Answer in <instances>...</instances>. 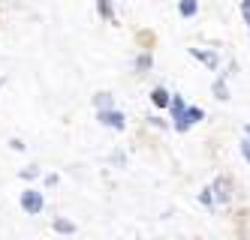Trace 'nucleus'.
<instances>
[{
    "label": "nucleus",
    "mask_w": 250,
    "mask_h": 240,
    "mask_svg": "<svg viewBox=\"0 0 250 240\" xmlns=\"http://www.w3.org/2000/svg\"><path fill=\"white\" fill-rule=\"evenodd\" d=\"M21 207H24V213H30V216H40L42 207H45L42 192H40V189H24V192H21Z\"/></svg>",
    "instance_id": "1"
},
{
    "label": "nucleus",
    "mask_w": 250,
    "mask_h": 240,
    "mask_svg": "<svg viewBox=\"0 0 250 240\" xmlns=\"http://www.w3.org/2000/svg\"><path fill=\"white\" fill-rule=\"evenodd\" d=\"M169 108H172V120H175V129L178 132H187V120H184V96H178V93H172V99H169Z\"/></svg>",
    "instance_id": "2"
},
{
    "label": "nucleus",
    "mask_w": 250,
    "mask_h": 240,
    "mask_svg": "<svg viewBox=\"0 0 250 240\" xmlns=\"http://www.w3.org/2000/svg\"><path fill=\"white\" fill-rule=\"evenodd\" d=\"M97 120L103 126L109 129H124L127 126V120H124V111H118V108H105V111H97Z\"/></svg>",
    "instance_id": "3"
},
{
    "label": "nucleus",
    "mask_w": 250,
    "mask_h": 240,
    "mask_svg": "<svg viewBox=\"0 0 250 240\" xmlns=\"http://www.w3.org/2000/svg\"><path fill=\"white\" fill-rule=\"evenodd\" d=\"M190 54H193V57L196 60H199L208 72H214V69H217L220 66V54L217 51H205V48H190Z\"/></svg>",
    "instance_id": "4"
},
{
    "label": "nucleus",
    "mask_w": 250,
    "mask_h": 240,
    "mask_svg": "<svg viewBox=\"0 0 250 240\" xmlns=\"http://www.w3.org/2000/svg\"><path fill=\"white\" fill-rule=\"evenodd\" d=\"M211 195H214V201H229V183H226V177H217L211 183Z\"/></svg>",
    "instance_id": "5"
},
{
    "label": "nucleus",
    "mask_w": 250,
    "mask_h": 240,
    "mask_svg": "<svg viewBox=\"0 0 250 240\" xmlns=\"http://www.w3.org/2000/svg\"><path fill=\"white\" fill-rule=\"evenodd\" d=\"M133 66H136V72H139V75H145V72H151V66H154V57H151V51H142V54H136Z\"/></svg>",
    "instance_id": "6"
},
{
    "label": "nucleus",
    "mask_w": 250,
    "mask_h": 240,
    "mask_svg": "<svg viewBox=\"0 0 250 240\" xmlns=\"http://www.w3.org/2000/svg\"><path fill=\"white\" fill-rule=\"evenodd\" d=\"M169 99H172V93L166 87H154L151 90V102L157 105V108H169Z\"/></svg>",
    "instance_id": "7"
},
{
    "label": "nucleus",
    "mask_w": 250,
    "mask_h": 240,
    "mask_svg": "<svg viewBox=\"0 0 250 240\" xmlns=\"http://www.w3.org/2000/svg\"><path fill=\"white\" fill-rule=\"evenodd\" d=\"M226 78H229V75H220V78H214V84H211L214 96H217L220 102H226V99H229V84H226Z\"/></svg>",
    "instance_id": "8"
},
{
    "label": "nucleus",
    "mask_w": 250,
    "mask_h": 240,
    "mask_svg": "<svg viewBox=\"0 0 250 240\" xmlns=\"http://www.w3.org/2000/svg\"><path fill=\"white\" fill-rule=\"evenodd\" d=\"M178 12H181L184 18H193L196 12H199V0H178Z\"/></svg>",
    "instance_id": "9"
},
{
    "label": "nucleus",
    "mask_w": 250,
    "mask_h": 240,
    "mask_svg": "<svg viewBox=\"0 0 250 240\" xmlns=\"http://www.w3.org/2000/svg\"><path fill=\"white\" fill-rule=\"evenodd\" d=\"M202 117H205V111H202L199 105H187V108H184V120H187V126H193V123H199Z\"/></svg>",
    "instance_id": "10"
},
{
    "label": "nucleus",
    "mask_w": 250,
    "mask_h": 240,
    "mask_svg": "<svg viewBox=\"0 0 250 240\" xmlns=\"http://www.w3.org/2000/svg\"><path fill=\"white\" fill-rule=\"evenodd\" d=\"M94 105H97V111H105V108H115V99H112V93H97L94 96Z\"/></svg>",
    "instance_id": "11"
},
{
    "label": "nucleus",
    "mask_w": 250,
    "mask_h": 240,
    "mask_svg": "<svg viewBox=\"0 0 250 240\" xmlns=\"http://www.w3.org/2000/svg\"><path fill=\"white\" fill-rule=\"evenodd\" d=\"M55 231H58V234H73L76 225L69 222V219H55Z\"/></svg>",
    "instance_id": "12"
},
{
    "label": "nucleus",
    "mask_w": 250,
    "mask_h": 240,
    "mask_svg": "<svg viewBox=\"0 0 250 240\" xmlns=\"http://www.w3.org/2000/svg\"><path fill=\"white\" fill-rule=\"evenodd\" d=\"M97 9H100V15H103V18H109V21H115V9H112V3H109V0H100V3H97Z\"/></svg>",
    "instance_id": "13"
},
{
    "label": "nucleus",
    "mask_w": 250,
    "mask_h": 240,
    "mask_svg": "<svg viewBox=\"0 0 250 240\" xmlns=\"http://www.w3.org/2000/svg\"><path fill=\"white\" fill-rule=\"evenodd\" d=\"M199 201H202V204H205V207H211V210H214V204H217V201H214V195H211V186H205V189H202V195H199Z\"/></svg>",
    "instance_id": "14"
},
{
    "label": "nucleus",
    "mask_w": 250,
    "mask_h": 240,
    "mask_svg": "<svg viewBox=\"0 0 250 240\" xmlns=\"http://www.w3.org/2000/svg\"><path fill=\"white\" fill-rule=\"evenodd\" d=\"M37 174H40V168H37V165H27V168L21 171V177H24V180H33Z\"/></svg>",
    "instance_id": "15"
},
{
    "label": "nucleus",
    "mask_w": 250,
    "mask_h": 240,
    "mask_svg": "<svg viewBox=\"0 0 250 240\" xmlns=\"http://www.w3.org/2000/svg\"><path fill=\"white\" fill-rule=\"evenodd\" d=\"M241 15H244V24L250 27V0H241Z\"/></svg>",
    "instance_id": "16"
},
{
    "label": "nucleus",
    "mask_w": 250,
    "mask_h": 240,
    "mask_svg": "<svg viewBox=\"0 0 250 240\" xmlns=\"http://www.w3.org/2000/svg\"><path fill=\"white\" fill-rule=\"evenodd\" d=\"M241 153H244V159H247V162H250V141H247V138H244V141H241Z\"/></svg>",
    "instance_id": "17"
},
{
    "label": "nucleus",
    "mask_w": 250,
    "mask_h": 240,
    "mask_svg": "<svg viewBox=\"0 0 250 240\" xmlns=\"http://www.w3.org/2000/svg\"><path fill=\"white\" fill-rule=\"evenodd\" d=\"M9 147H12V150H24V144H21L19 138H12V141H9Z\"/></svg>",
    "instance_id": "18"
},
{
    "label": "nucleus",
    "mask_w": 250,
    "mask_h": 240,
    "mask_svg": "<svg viewBox=\"0 0 250 240\" xmlns=\"http://www.w3.org/2000/svg\"><path fill=\"white\" fill-rule=\"evenodd\" d=\"M244 132H247V141H250V126H247V129H244Z\"/></svg>",
    "instance_id": "19"
},
{
    "label": "nucleus",
    "mask_w": 250,
    "mask_h": 240,
    "mask_svg": "<svg viewBox=\"0 0 250 240\" xmlns=\"http://www.w3.org/2000/svg\"><path fill=\"white\" fill-rule=\"evenodd\" d=\"M3 81H6V78H0V87H3Z\"/></svg>",
    "instance_id": "20"
}]
</instances>
